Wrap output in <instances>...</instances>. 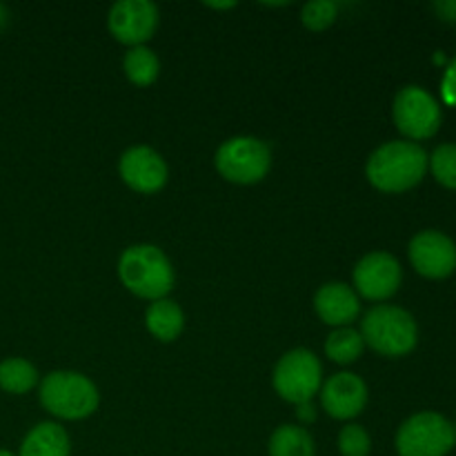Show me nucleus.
Instances as JSON below:
<instances>
[{
    "instance_id": "obj_1",
    "label": "nucleus",
    "mask_w": 456,
    "mask_h": 456,
    "mask_svg": "<svg viewBox=\"0 0 456 456\" xmlns=\"http://www.w3.org/2000/svg\"><path fill=\"white\" fill-rule=\"evenodd\" d=\"M430 159L417 142L392 141L379 147L368 160V178L377 190L396 191L412 190L426 176Z\"/></svg>"
},
{
    "instance_id": "obj_2",
    "label": "nucleus",
    "mask_w": 456,
    "mask_h": 456,
    "mask_svg": "<svg viewBox=\"0 0 456 456\" xmlns=\"http://www.w3.org/2000/svg\"><path fill=\"white\" fill-rule=\"evenodd\" d=\"M118 276L125 288L141 298L160 301L174 285L169 258L154 245H134L118 261Z\"/></svg>"
},
{
    "instance_id": "obj_3",
    "label": "nucleus",
    "mask_w": 456,
    "mask_h": 456,
    "mask_svg": "<svg viewBox=\"0 0 456 456\" xmlns=\"http://www.w3.org/2000/svg\"><path fill=\"white\" fill-rule=\"evenodd\" d=\"M361 337L379 354L405 356L417 346V321L401 307L377 305L365 314Z\"/></svg>"
},
{
    "instance_id": "obj_4",
    "label": "nucleus",
    "mask_w": 456,
    "mask_h": 456,
    "mask_svg": "<svg viewBox=\"0 0 456 456\" xmlns=\"http://www.w3.org/2000/svg\"><path fill=\"white\" fill-rule=\"evenodd\" d=\"M40 403L53 417L78 421L98 408V390L76 372H52L40 383Z\"/></svg>"
},
{
    "instance_id": "obj_5",
    "label": "nucleus",
    "mask_w": 456,
    "mask_h": 456,
    "mask_svg": "<svg viewBox=\"0 0 456 456\" xmlns=\"http://www.w3.org/2000/svg\"><path fill=\"white\" fill-rule=\"evenodd\" d=\"M270 147L254 136L230 138L216 151V169L221 176L239 185L263 181L270 172Z\"/></svg>"
},
{
    "instance_id": "obj_6",
    "label": "nucleus",
    "mask_w": 456,
    "mask_h": 456,
    "mask_svg": "<svg viewBox=\"0 0 456 456\" xmlns=\"http://www.w3.org/2000/svg\"><path fill=\"white\" fill-rule=\"evenodd\" d=\"M454 444V426L436 412L414 414L396 435L399 456H445Z\"/></svg>"
},
{
    "instance_id": "obj_7",
    "label": "nucleus",
    "mask_w": 456,
    "mask_h": 456,
    "mask_svg": "<svg viewBox=\"0 0 456 456\" xmlns=\"http://www.w3.org/2000/svg\"><path fill=\"white\" fill-rule=\"evenodd\" d=\"M274 390L294 405L310 403L321 390V363L310 350H292L276 363Z\"/></svg>"
},
{
    "instance_id": "obj_8",
    "label": "nucleus",
    "mask_w": 456,
    "mask_h": 456,
    "mask_svg": "<svg viewBox=\"0 0 456 456\" xmlns=\"http://www.w3.org/2000/svg\"><path fill=\"white\" fill-rule=\"evenodd\" d=\"M395 123L401 134H405L412 141L432 138L439 132L441 125V107L426 89L417 85H408L401 89L395 98Z\"/></svg>"
},
{
    "instance_id": "obj_9",
    "label": "nucleus",
    "mask_w": 456,
    "mask_h": 456,
    "mask_svg": "<svg viewBox=\"0 0 456 456\" xmlns=\"http://www.w3.org/2000/svg\"><path fill=\"white\" fill-rule=\"evenodd\" d=\"M159 9L150 0H120L110 12V31L116 40L141 47L154 36Z\"/></svg>"
},
{
    "instance_id": "obj_10",
    "label": "nucleus",
    "mask_w": 456,
    "mask_h": 456,
    "mask_svg": "<svg viewBox=\"0 0 456 456\" xmlns=\"http://www.w3.org/2000/svg\"><path fill=\"white\" fill-rule=\"evenodd\" d=\"M354 285L370 301H386L401 285L399 261L386 252L368 254L356 263Z\"/></svg>"
},
{
    "instance_id": "obj_11",
    "label": "nucleus",
    "mask_w": 456,
    "mask_h": 456,
    "mask_svg": "<svg viewBox=\"0 0 456 456\" xmlns=\"http://www.w3.org/2000/svg\"><path fill=\"white\" fill-rule=\"evenodd\" d=\"M410 261L421 276L445 279L456 270V245L441 232H421L410 243Z\"/></svg>"
},
{
    "instance_id": "obj_12",
    "label": "nucleus",
    "mask_w": 456,
    "mask_h": 456,
    "mask_svg": "<svg viewBox=\"0 0 456 456\" xmlns=\"http://www.w3.org/2000/svg\"><path fill=\"white\" fill-rule=\"evenodd\" d=\"M321 403L323 410L334 419H354L363 412L368 403V387L363 379L352 372H338L321 390Z\"/></svg>"
},
{
    "instance_id": "obj_13",
    "label": "nucleus",
    "mask_w": 456,
    "mask_h": 456,
    "mask_svg": "<svg viewBox=\"0 0 456 456\" xmlns=\"http://www.w3.org/2000/svg\"><path fill=\"white\" fill-rule=\"evenodd\" d=\"M120 176L132 190L154 194L167 183V165L150 147H132L120 159Z\"/></svg>"
},
{
    "instance_id": "obj_14",
    "label": "nucleus",
    "mask_w": 456,
    "mask_h": 456,
    "mask_svg": "<svg viewBox=\"0 0 456 456\" xmlns=\"http://www.w3.org/2000/svg\"><path fill=\"white\" fill-rule=\"evenodd\" d=\"M316 314L328 325H347L359 316V298L346 283H328L316 292Z\"/></svg>"
},
{
    "instance_id": "obj_15",
    "label": "nucleus",
    "mask_w": 456,
    "mask_h": 456,
    "mask_svg": "<svg viewBox=\"0 0 456 456\" xmlns=\"http://www.w3.org/2000/svg\"><path fill=\"white\" fill-rule=\"evenodd\" d=\"M18 456H69V436L58 423H40L25 436Z\"/></svg>"
},
{
    "instance_id": "obj_16",
    "label": "nucleus",
    "mask_w": 456,
    "mask_h": 456,
    "mask_svg": "<svg viewBox=\"0 0 456 456\" xmlns=\"http://www.w3.org/2000/svg\"><path fill=\"white\" fill-rule=\"evenodd\" d=\"M145 321L147 330L163 343H169L174 341V338L181 337L183 325H185L181 307L174 301H167V298H160V301L151 303L150 310H147Z\"/></svg>"
},
{
    "instance_id": "obj_17",
    "label": "nucleus",
    "mask_w": 456,
    "mask_h": 456,
    "mask_svg": "<svg viewBox=\"0 0 456 456\" xmlns=\"http://www.w3.org/2000/svg\"><path fill=\"white\" fill-rule=\"evenodd\" d=\"M270 456H314V441L303 428L281 426L270 439Z\"/></svg>"
},
{
    "instance_id": "obj_18",
    "label": "nucleus",
    "mask_w": 456,
    "mask_h": 456,
    "mask_svg": "<svg viewBox=\"0 0 456 456\" xmlns=\"http://www.w3.org/2000/svg\"><path fill=\"white\" fill-rule=\"evenodd\" d=\"M38 383V372L25 359H4L0 363V387L9 395H27Z\"/></svg>"
},
{
    "instance_id": "obj_19",
    "label": "nucleus",
    "mask_w": 456,
    "mask_h": 456,
    "mask_svg": "<svg viewBox=\"0 0 456 456\" xmlns=\"http://www.w3.org/2000/svg\"><path fill=\"white\" fill-rule=\"evenodd\" d=\"M160 62L156 53L147 47H132L125 56V74L138 87H147L159 78Z\"/></svg>"
},
{
    "instance_id": "obj_20",
    "label": "nucleus",
    "mask_w": 456,
    "mask_h": 456,
    "mask_svg": "<svg viewBox=\"0 0 456 456\" xmlns=\"http://www.w3.org/2000/svg\"><path fill=\"white\" fill-rule=\"evenodd\" d=\"M363 337L352 328L334 330L328 337V341H325V352H328V356L341 365L354 363V361L363 354Z\"/></svg>"
},
{
    "instance_id": "obj_21",
    "label": "nucleus",
    "mask_w": 456,
    "mask_h": 456,
    "mask_svg": "<svg viewBox=\"0 0 456 456\" xmlns=\"http://www.w3.org/2000/svg\"><path fill=\"white\" fill-rule=\"evenodd\" d=\"M432 174L441 185L456 190V145L454 142H445V145L436 147L432 154Z\"/></svg>"
},
{
    "instance_id": "obj_22",
    "label": "nucleus",
    "mask_w": 456,
    "mask_h": 456,
    "mask_svg": "<svg viewBox=\"0 0 456 456\" xmlns=\"http://www.w3.org/2000/svg\"><path fill=\"white\" fill-rule=\"evenodd\" d=\"M337 4L332 0H312L303 7V22L307 29L312 31H323L337 20Z\"/></svg>"
},
{
    "instance_id": "obj_23",
    "label": "nucleus",
    "mask_w": 456,
    "mask_h": 456,
    "mask_svg": "<svg viewBox=\"0 0 456 456\" xmlns=\"http://www.w3.org/2000/svg\"><path fill=\"white\" fill-rule=\"evenodd\" d=\"M338 450L343 456H368L372 441L361 426H346L338 435Z\"/></svg>"
},
{
    "instance_id": "obj_24",
    "label": "nucleus",
    "mask_w": 456,
    "mask_h": 456,
    "mask_svg": "<svg viewBox=\"0 0 456 456\" xmlns=\"http://www.w3.org/2000/svg\"><path fill=\"white\" fill-rule=\"evenodd\" d=\"M441 89H444V101L448 102V105L456 107V58L450 62L448 69H445L444 85H441Z\"/></svg>"
},
{
    "instance_id": "obj_25",
    "label": "nucleus",
    "mask_w": 456,
    "mask_h": 456,
    "mask_svg": "<svg viewBox=\"0 0 456 456\" xmlns=\"http://www.w3.org/2000/svg\"><path fill=\"white\" fill-rule=\"evenodd\" d=\"M435 12L439 13V18H444L445 22H456V0H441V3H435Z\"/></svg>"
},
{
    "instance_id": "obj_26",
    "label": "nucleus",
    "mask_w": 456,
    "mask_h": 456,
    "mask_svg": "<svg viewBox=\"0 0 456 456\" xmlns=\"http://www.w3.org/2000/svg\"><path fill=\"white\" fill-rule=\"evenodd\" d=\"M297 417H298V421L312 423L316 419V410L312 408V403H301V405H297Z\"/></svg>"
},
{
    "instance_id": "obj_27",
    "label": "nucleus",
    "mask_w": 456,
    "mask_h": 456,
    "mask_svg": "<svg viewBox=\"0 0 456 456\" xmlns=\"http://www.w3.org/2000/svg\"><path fill=\"white\" fill-rule=\"evenodd\" d=\"M9 25V9L0 3V31Z\"/></svg>"
},
{
    "instance_id": "obj_28",
    "label": "nucleus",
    "mask_w": 456,
    "mask_h": 456,
    "mask_svg": "<svg viewBox=\"0 0 456 456\" xmlns=\"http://www.w3.org/2000/svg\"><path fill=\"white\" fill-rule=\"evenodd\" d=\"M208 7H212V9H230V7H234V3H208Z\"/></svg>"
},
{
    "instance_id": "obj_29",
    "label": "nucleus",
    "mask_w": 456,
    "mask_h": 456,
    "mask_svg": "<svg viewBox=\"0 0 456 456\" xmlns=\"http://www.w3.org/2000/svg\"><path fill=\"white\" fill-rule=\"evenodd\" d=\"M0 456H13V454L9 452V450H0Z\"/></svg>"
},
{
    "instance_id": "obj_30",
    "label": "nucleus",
    "mask_w": 456,
    "mask_h": 456,
    "mask_svg": "<svg viewBox=\"0 0 456 456\" xmlns=\"http://www.w3.org/2000/svg\"><path fill=\"white\" fill-rule=\"evenodd\" d=\"M454 436H456V426H454Z\"/></svg>"
}]
</instances>
